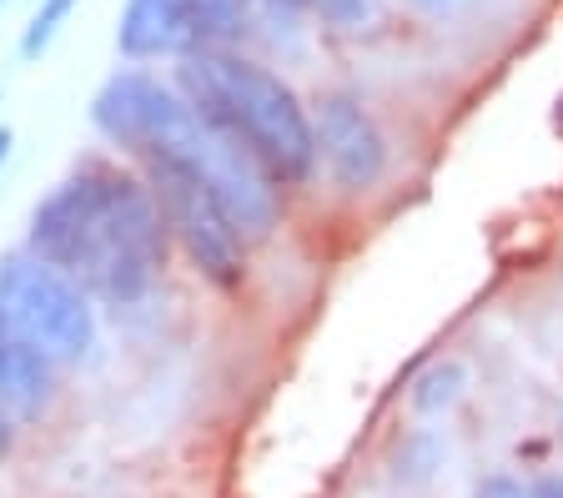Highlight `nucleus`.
Listing matches in <instances>:
<instances>
[{"label": "nucleus", "instance_id": "10", "mask_svg": "<svg viewBox=\"0 0 563 498\" xmlns=\"http://www.w3.org/2000/svg\"><path fill=\"white\" fill-rule=\"evenodd\" d=\"M457 392H463V368L438 363V368H428L418 383H412V403H418L422 413H438V408L457 403Z\"/></svg>", "mask_w": 563, "mask_h": 498}, {"label": "nucleus", "instance_id": "18", "mask_svg": "<svg viewBox=\"0 0 563 498\" xmlns=\"http://www.w3.org/2000/svg\"><path fill=\"white\" fill-rule=\"evenodd\" d=\"M0 5H5V0H0Z\"/></svg>", "mask_w": 563, "mask_h": 498}, {"label": "nucleus", "instance_id": "7", "mask_svg": "<svg viewBox=\"0 0 563 498\" xmlns=\"http://www.w3.org/2000/svg\"><path fill=\"white\" fill-rule=\"evenodd\" d=\"M312 142L328 166V177L342 191H373L387 171V146L377 121L363 111V101L347 91H332L312 111Z\"/></svg>", "mask_w": 563, "mask_h": 498}, {"label": "nucleus", "instance_id": "11", "mask_svg": "<svg viewBox=\"0 0 563 498\" xmlns=\"http://www.w3.org/2000/svg\"><path fill=\"white\" fill-rule=\"evenodd\" d=\"M367 5H373V0H302V11H317L322 21H332V25L367 21Z\"/></svg>", "mask_w": 563, "mask_h": 498}, {"label": "nucleus", "instance_id": "4", "mask_svg": "<svg viewBox=\"0 0 563 498\" xmlns=\"http://www.w3.org/2000/svg\"><path fill=\"white\" fill-rule=\"evenodd\" d=\"M0 312L15 322L35 353H46L56 368L81 363L96 347L91 292L31 247L0 257Z\"/></svg>", "mask_w": 563, "mask_h": 498}, {"label": "nucleus", "instance_id": "15", "mask_svg": "<svg viewBox=\"0 0 563 498\" xmlns=\"http://www.w3.org/2000/svg\"><path fill=\"white\" fill-rule=\"evenodd\" d=\"M422 11H433V15H443V11H453V5H463V0H418Z\"/></svg>", "mask_w": 563, "mask_h": 498}, {"label": "nucleus", "instance_id": "5", "mask_svg": "<svg viewBox=\"0 0 563 498\" xmlns=\"http://www.w3.org/2000/svg\"><path fill=\"white\" fill-rule=\"evenodd\" d=\"M146 181H152V191H156L166 232L181 242L191 267L217 287L242 283L246 277V237L232 226V217L222 212V202L207 191V181L191 177L187 166H172V162H146Z\"/></svg>", "mask_w": 563, "mask_h": 498}, {"label": "nucleus", "instance_id": "6", "mask_svg": "<svg viewBox=\"0 0 563 498\" xmlns=\"http://www.w3.org/2000/svg\"><path fill=\"white\" fill-rule=\"evenodd\" d=\"M246 31V0H126L117 21V51L126 60L191 56L232 46Z\"/></svg>", "mask_w": 563, "mask_h": 498}, {"label": "nucleus", "instance_id": "14", "mask_svg": "<svg viewBox=\"0 0 563 498\" xmlns=\"http://www.w3.org/2000/svg\"><path fill=\"white\" fill-rule=\"evenodd\" d=\"M533 498H563V478L559 474H543L539 484H533Z\"/></svg>", "mask_w": 563, "mask_h": 498}, {"label": "nucleus", "instance_id": "8", "mask_svg": "<svg viewBox=\"0 0 563 498\" xmlns=\"http://www.w3.org/2000/svg\"><path fill=\"white\" fill-rule=\"evenodd\" d=\"M51 392H56V363L35 353L15 332V322L0 312V408L15 423H31L51 408Z\"/></svg>", "mask_w": 563, "mask_h": 498}, {"label": "nucleus", "instance_id": "12", "mask_svg": "<svg viewBox=\"0 0 563 498\" xmlns=\"http://www.w3.org/2000/svg\"><path fill=\"white\" fill-rule=\"evenodd\" d=\"M478 498H533V484H518L508 474H493L478 484Z\"/></svg>", "mask_w": 563, "mask_h": 498}, {"label": "nucleus", "instance_id": "1", "mask_svg": "<svg viewBox=\"0 0 563 498\" xmlns=\"http://www.w3.org/2000/svg\"><path fill=\"white\" fill-rule=\"evenodd\" d=\"M31 252L60 267L111 308H131L156 287L166 267V217L152 181L121 166L86 162L35 202Z\"/></svg>", "mask_w": 563, "mask_h": 498}, {"label": "nucleus", "instance_id": "2", "mask_svg": "<svg viewBox=\"0 0 563 498\" xmlns=\"http://www.w3.org/2000/svg\"><path fill=\"white\" fill-rule=\"evenodd\" d=\"M91 126L141 162L187 166L191 177L207 181V191L246 242H262L277 226V181L257 166V156H246L232 136L211 126L176 86L146 71H117L91 96Z\"/></svg>", "mask_w": 563, "mask_h": 498}, {"label": "nucleus", "instance_id": "3", "mask_svg": "<svg viewBox=\"0 0 563 498\" xmlns=\"http://www.w3.org/2000/svg\"><path fill=\"white\" fill-rule=\"evenodd\" d=\"M176 91L222 136H232L246 156H257V166L277 187H297V181L312 177V117H307L292 86L272 76L267 66L236 56L232 46H207L181 56Z\"/></svg>", "mask_w": 563, "mask_h": 498}, {"label": "nucleus", "instance_id": "9", "mask_svg": "<svg viewBox=\"0 0 563 498\" xmlns=\"http://www.w3.org/2000/svg\"><path fill=\"white\" fill-rule=\"evenodd\" d=\"M81 0H35V11H31V21H25V31H21V56L25 60H41L51 46H56V36H60V25L70 21V11H76Z\"/></svg>", "mask_w": 563, "mask_h": 498}, {"label": "nucleus", "instance_id": "13", "mask_svg": "<svg viewBox=\"0 0 563 498\" xmlns=\"http://www.w3.org/2000/svg\"><path fill=\"white\" fill-rule=\"evenodd\" d=\"M11 449H15V418L0 408V458H5Z\"/></svg>", "mask_w": 563, "mask_h": 498}, {"label": "nucleus", "instance_id": "16", "mask_svg": "<svg viewBox=\"0 0 563 498\" xmlns=\"http://www.w3.org/2000/svg\"><path fill=\"white\" fill-rule=\"evenodd\" d=\"M11 142H15V131H11V126H0V166L11 162Z\"/></svg>", "mask_w": 563, "mask_h": 498}, {"label": "nucleus", "instance_id": "17", "mask_svg": "<svg viewBox=\"0 0 563 498\" xmlns=\"http://www.w3.org/2000/svg\"><path fill=\"white\" fill-rule=\"evenodd\" d=\"M553 126H559V136H563V96H559V111H553Z\"/></svg>", "mask_w": 563, "mask_h": 498}]
</instances>
